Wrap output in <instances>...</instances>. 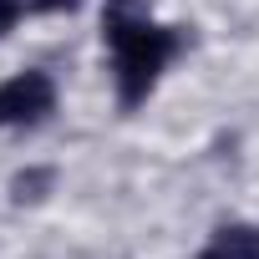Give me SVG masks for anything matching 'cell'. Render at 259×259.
I'll return each mask as SVG.
<instances>
[{"label": "cell", "mask_w": 259, "mask_h": 259, "mask_svg": "<svg viewBox=\"0 0 259 259\" xmlns=\"http://www.w3.org/2000/svg\"><path fill=\"white\" fill-rule=\"evenodd\" d=\"M102 36L112 46V71H117V97L122 107H138L158 71L168 66V56L178 51V31L168 26H153L143 0H107L102 11Z\"/></svg>", "instance_id": "1"}, {"label": "cell", "mask_w": 259, "mask_h": 259, "mask_svg": "<svg viewBox=\"0 0 259 259\" xmlns=\"http://www.w3.org/2000/svg\"><path fill=\"white\" fill-rule=\"evenodd\" d=\"M56 107V87L46 71H21L11 81H0V127H26L41 122Z\"/></svg>", "instance_id": "2"}, {"label": "cell", "mask_w": 259, "mask_h": 259, "mask_svg": "<svg viewBox=\"0 0 259 259\" xmlns=\"http://www.w3.org/2000/svg\"><path fill=\"white\" fill-rule=\"evenodd\" d=\"M198 259H259V229L229 224V229H219V234L198 249Z\"/></svg>", "instance_id": "3"}, {"label": "cell", "mask_w": 259, "mask_h": 259, "mask_svg": "<svg viewBox=\"0 0 259 259\" xmlns=\"http://www.w3.org/2000/svg\"><path fill=\"white\" fill-rule=\"evenodd\" d=\"M51 183H56L51 168H26V173L11 178V198H16V203H41V198L51 193Z\"/></svg>", "instance_id": "4"}, {"label": "cell", "mask_w": 259, "mask_h": 259, "mask_svg": "<svg viewBox=\"0 0 259 259\" xmlns=\"http://www.w3.org/2000/svg\"><path fill=\"white\" fill-rule=\"evenodd\" d=\"M21 16H26V0H0V36H6Z\"/></svg>", "instance_id": "5"}, {"label": "cell", "mask_w": 259, "mask_h": 259, "mask_svg": "<svg viewBox=\"0 0 259 259\" xmlns=\"http://www.w3.org/2000/svg\"><path fill=\"white\" fill-rule=\"evenodd\" d=\"M81 0H26V11H76Z\"/></svg>", "instance_id": "6"}]
</instances>
